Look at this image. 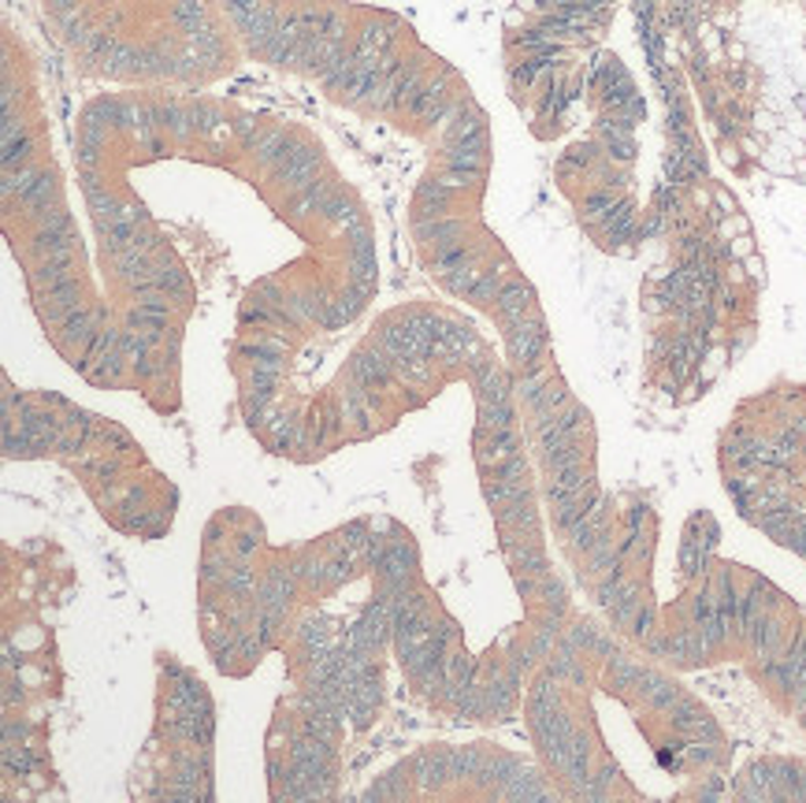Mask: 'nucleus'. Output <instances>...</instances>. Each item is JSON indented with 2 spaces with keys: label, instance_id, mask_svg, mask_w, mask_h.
Segmentation results:
<instances>
[{
  "label": "nucleus",
  "instance_id": "nucleus-3",
  "mask_svg": "<svg viewBox=\"0 0 806 803\" xmlns=\"http://www.w3.org/2000/svg\"><path fill=\"white\" fill-rule=\"evenodd\" d=\"M360 803H417V800L409 796L406 781H401V777H398V770H395V774H387V777L379 781V785H376L373 792H368V796L360 800Z\"/></svg>",
  "mask_w": 806,
  "mask_h": 803
},
{
  "label": "nucleus",
  "instance_id": "nucleus-2",
  "mask_svg": "<svg viewBox=\"0 0 806 803\" xmlns=\"http://www.w3.org/2000/svg\"><path fill=\"white\" fill-rule=\"evenodd\" d=\"M183 714L164 718L156 748L164 752L161 774L150 777L142 803H212L208 777V703L197 681L178 673Z\"/></svg>",
  "mask_w": 806,
  "mask_h": 803
},
{
  "label": "nucleus",
  "instance_id": "nucleus-1",
  "mask_svg": "<svg viewBox=\"0 0 806 803\" xmlns=\"http://www.w3.org/2000/svg\"><path fill=\"white\" fill-rule=\"evenodd\" d=\"M417 803H561L543 777L491 748L424 752L398 766Z\"/></svg>",
  "mask_w": 806,
  "mask_h": 803
}]
</instances>
